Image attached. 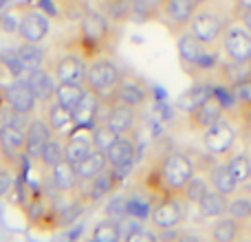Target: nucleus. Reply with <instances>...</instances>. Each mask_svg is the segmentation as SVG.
<instances>
[{"mask_svg": "<svg viewBox=\"0 0 251 242\" xmlns=\"http://www.w3.org/2000/svg\"><path fill=\"white\" fill-rule=\"evenodd\" d=\"M26 82L33 88L35 97H38L40 106H47L49 101L55 97V88H57V79L53 77L51 69L49 66H40V69H33L29 75H26Z\"/></svg>", "mask_w": 251, "mask_h": 242, "instance_id": "obj_20", "label": "nucleus"}, {"mask_svg": "<svg viewBox=\"0 0 251 242\" xmlns=\"http://www.w3.org/2000/svg\"><path fill=\"white\" fill-rule=\"evenodd\" d=\"M196 7H199V0H165L159 22L170 33L181 35L190 26V20L194 16Z\"/></svg>", "mask_w": 251, "mask_h": 242, "instance_id": "obj_12", "label": "nucleus"}, {"mask_svg": "<svg viewBox=\"0 0 251 242\" xmlns=\"http://www.w3.org/2000/svg\"><path fill=\"white\" fill-rule=\"evenodd\" d=\"M104 121L117 134H134L139 121H141V108H134L124 101H108V113H106Z\"/></svg>", "mask_w": 251, "mask_h": 242, "instance_id": "obj_17", "label": "nucleus"}, {"mask_svg": "<svg viewBox=\"0 0 251 242\" xmlns=\"http://www.w3.org/2000/svg\"><path fill=\"white\" fill-rule=\"evenodd\" d=\"M119 77H122V69H119L117 60L110 53H101V55L86 60V71H84L82 84L86 86L88 93L97 95L101 101H108Z\"/></svg>", "mask_w": 251, "mask_h": 242, "instance_id": "obj_5", "label": "nucleus"}, {"mask_svg": "<svg viewBox=\"0 0 251 242\" xmlns=\"http://www.w3.org/2000/svg\"><path fill=\"white\" fill-rule=\"evenodd\" d=\"M236 20H238L240 24H243L245 29L251 33V9H247V11H240L238 16H236Z\"/></svg>", "mask_w": 251, "mask_h": 242, "instance_id": "obj_46", "label": "nucleus"}, {"mask_svg": "<svg viewBox=\"0 0 251 242\" xmlns=\"http://www.w3.org/2000/svg\"><path fill=\"white\" fill-rule=\"evenodd\" d=\"M218 51L221 55H225V60L229 62H249L251 57V33L240 24L238 20H234L225 31H223L221 40H218Z\"/></svg>", "mask_w": 251, "mask_h": 242, "instance_id": "obj_8", "label": "nucleus"}, {"mask_svg": "<svg viewBox=\"0 0 251 242\" xmlns=\"http://www.w3.org/2000/svg\"><path fill=\"white\" fill-rule=\"evenodd\" d=\"M203 147L209 152L212 156H225L231 152L236 143V125L229 119L223 117L221 121H216L214 125H209L207 130H203Z\"/></svg>", "mask_w": 251, "mask_h": 242, "instance_id": "obj_11", "label": "nucleus"}, {"mask_svg": "<svg viewBox=\"0 0 251 242\" xmlns=\"http://www.w3.org/2000/svg\"><path fill=\"white\" fill-rule=\"evenodd\" d=\"M154 196V194H152ZM150 194H141V192H128L124 194V200H126V216L132 218V220L141 222L146 218H150V212H152V205H154L156 198H152Z\"/></svg>", "mask_w": 251, "mask_h": 242, "instance_id": "obj_27", "label": "nucleus"}, {"mask_svg": "<svg viewBox=\"0 0 251 242\" xmlns=\"http://www.w3.org/2000/svg\"><path fill=\"white\" fill-rule=\"evenodd\" d=\"M209 187H212L209 185V178L205 176V174H201V172H194L190 181L185 183V187L181 190V196L187 200V205H199L201 198L207 194Z\"/></svg>", "mask_w": 251, "mask_h": 242, "instance_id": "obj_37", "label": "nucleus"}, {"mask_svg": "<svg viewBox=\"0 0 251 242\" xmlns=\"http://www.w3.org/2000/svg\"><path fill=\"white\" fill-rule=\"evenodd\" d=\"M11 183H13V176H11V168L7 165H0V198L11 190Z\"/></svg>", "mask_w": 251, "mask_h": 242, "instance_id": "obj_44", "label": "nucleus"}, {"mask_svg": "<svg viewBox=\"0 0 251 242\" xmlns=\"http://www.w3.org/2000/svg\"><path fill=\"white\" fill-rule=\"evenodd\" d=\"M16 33L20 38V42L42 44L51 33V20L40 9H26L16 24Z\"/></svg>", "mask_w": 251, "mask_h": 242, "instance_id": "obj_13", "label": "nucleus"}, {"mask_svg": "<svg viewBox=\"0 0 251 242\" xmlns=\"http://www.w3.org/2000/svg\"><path fill=\"white\" fill-rule=\"evenodd\" d=\"M115 24L100 11V9L88 7V11L79 18L77 33H75L73 47L82 53L86 60L101 53H108L115 44Z\"/></svg>", "mask_w": 251, "mask_h": 242, "instance_id": "obj_2", "label": "nucleus"}, {"mask_svg": "<svg viewBox=\"0 0 251 242\" xmlns=\"http://www.w3.org/2000/svg\"><path fill=\"white\" fill-rule=\"evenodd\" d=\"M4 101H7L16 113L26 115V117H33L35 108H38V97H35L33 88L22 77H16L11 84L4 86Z\"/></svg>", "mask_w": 251, "mask_h": 242, "instance_id": "obj_18", "label": "nucleus"}, {"mask_svg": "<svg viewBox=\"0 0 251 242\" xmlns=\"http://www.w3.org/2000/svg\"><path fill=\"white\" fill-rule=\"evenodd\" d=\"M194 163L187 154L174 150L168 152L146 176V190L156 198L165 194H181L185 183L194 174Z\"/></svg>", "mask_w": 251, "mask_h": 242, "instance_id": "obj_1", "label": "nucleus"}, {"mask_svg": "<svg viewBox=\"0 0 251 242\" xmlns=\"http://www.w3.org/2000/svg\"><path fill=\"white\" fill-rule=\"evenodd\" d=\"M115 26L130 20V0H97V7Z\"/></svg>", "mask_w": 251, "mask_h": 242, "instance_id": "obj_36", "label": "nucleus"}, {"mask_svg": "<svg viewBox=\"0 0 251 242\" xmlns=\"http://www.w3.org/2000/svg\"><path fill=\"white\" fill-rule=\"evenodd\" d=\"M249 71H251V57H249Z\"/></svg>", "mask_w": 251, "mask_h": 242, "instance_id": "obj_48", "label": "nucleus"}, {"mask_svg": "<svg viewBox=\"0 0 251 242\" xmlns=\"http://www.w3.org/2000/svg\"><path fill=\"white\" fill-rule=\"evenodd\" d=\"M44 9L55 20L79 22V18L88 11V2L86 0H44Z\"/></svg>", "mask_w": 251, "mask_h": 242, "instance_id": "obj_23", "label": "nucleus"}, {"mask_svg": "<svg viewBox=\"0 0 251 242\" xmlns=\"http://www.w3.org/2000/svg\"><path fill=\"white\" fill-rule=\"evenodd\" d=\"M122 181H124V178L119 176L113 168H106V169H101L100 174H95L91 181L79 183V187H77V192H75V194L79 196V200H82L84 205L100 203V200L108 198L115 190H119Z\"/></svg>", "mask_w": 251, "mask_h": 242, "instance_id": "obj_10", "label": "nucleus"}, {"mask_svg": "<svg viewBox=\"0 0 251 242\" xmlns=\"http://www.w3.org/2000/svg\"><path fill=\"white\" fill-rule=\"evenodd\" d=\"M227 214H229L231 218H236L243 227L249 225L251 222V198L245 192L234 194L229 198V205H227Z\"/></svg>", "mask_w": 251, "mask_h": 242, "instance_id": "obj_38", "label": "nucleus"}, {"mask_svg": "<svg viewBox=\"0 0 251 242\" xmlns=\"http://www.w3.org/2000/svg\"><path fill=\"white\" fill-rule=\"evenodd\" d=\"M117 137H119V134L115 132V130L110 128V125L106 123L104 119L97 121V123L93 125V130H91V143H93V147H95V150H101V152L108 150V147L113 145L115 141H117Z\"/></svg>", "mask_w": 251, "mask_h": 242, "instance_id": "obj_39", "label": "nucleus"}, {"mask_svg": "<svg viewBox=\"0 0 251 242\" xmlns=\"http://www.w3.org/2000/svg\"><path fill=\"white\" fill-rule=\"evenodd\" d=\"M25 134H26V143H25V156L33 163L40 161V154H42V147L47 143V139L51 137V128L47 125V121L42 117H31L29 123L25 128Z\"/></svg>", "mask_w": 251, "mask_h": 242, "instance_id": "obj_19", "label": "nucleus"}, {"mask_svg": "<svg viewBox=\"0 0 251 242\" xmlns=\"http://www.w3.org/2000/svg\"><path fill=\"white\" fill-rule=\"evenodd\" d=\"M25 143H26L25 128L0 125V161H2V165L16 169L20 159L25 156Z\"/></svg>", "mask_w": 251, "mask_h": 242, "instance_id": "obj_14", "label": "nucleus"}, {"mask_svg": "<svg viewBox=\"0 0 251 242\" xmlns=\"http://www.w3.org/2000/svg\"><path fill=\"white\" fill-rule=\"evenodd\" d=\"M238 123L243 125L245 132L251 134V104L249 106H238Z\"/></svg>", "mask_w": 251, "mask_h": 242, "instance_id": "obj_45", "label": "nucleus"}, {"mask_svg": "<svg viewBox=\"0 0 251 242\" xmlns=\"http://www.w3.org/2000/svg\"><path fill=\"white\" fill-rule=\"evenodd\" d=\"M0 62H2V60H0Z\"/></svg>", "mask_w": 251, "mask_h": 242, "instance_id": "obj_50", "label": "nucleus"}, {"mask_svg": "<svg viewBox=\"0 0 251 242\" xmlns=\"http://www.w3.org/2000/svg\"><path fill=\"white\" fill-rule=\"evenodd\" d=\"M0 165H2V161H0Z\"/></svg>", "mask_w": 251, "mask_h": 242, "instance_id": "obj_49", "label": "nucleus"}, {"mask_svg": "<svg viewBox=\"0 0 251 242\" xmlns=\"http://www.w3.org/2000/svg\"><path fill=\"white\" fill-rule=\"evenodd\" d=\"M126 240L128 242H154L156 234L150 229H143V225H137L130 234H126Z\"/></svg>", "mask_w": 251, "mask_h": 242, "instance_id": "obj_43", "label": "nucleus"}, {"mask_svg": "<svg viewBox=\"0 0 251 242\" xmlns=\"http://www.w3.org/2000/svg\"><path fill=\"white\" fill-rule=\"evenodd\" d=\"M13 60H16V66L25 73V77H26L33 69H40V66L47 64V51H44L40 44L20 42V47L13 51Z\"/></svg>", "mask_w": 251, "mask_h": 242, "instance_id": "obj_22", "label": "nucleus"}, {"mask_svg": "<svg viewBox=\"0 0 251 242\" xmlns=\"http://www.w3.org/2000/svg\"><path fill=\"white\" fill-rule=\"evenodd\" d=\"M137 139L134 134H119L117 141L106 150V161H108V168H113L119 176H126L128 169L132 168L134 159H137Z\"/></svg>", "mask_w": 251, "mask_h": 242, "instance_id": "obj_16", "label": "nucleus"}, {"mask_svg": "<svg viewBox=\"0 0 251 242\" xmlns=\"http://www.w3.org/2000/svg\"><path fill=\"white\" fill-rule=\"evenodd\" d=\"M247 75H251L249 62H229V60H227L225 64H223V62H218L216 71H214V77H216L218 84H223L225 88L234 86L236 82H240V79L247 77Z\"/></svg>", "mask_w": 251, "mask_h": 242, "instance_id": "obj_32", "label": "nucleus"}, {"mask_svg": "<svg viewBox=\"0 0 251 242\" xmlns=\"http://www.w3.org/2000/svg\"><path fill=\"white\" fill-rule=\"evenodd\" d=\"M209 236L216 242H236L243 238V225L229 214H225V216L216 218V222L209 229Z\"/></svg>", "mask_w": 251, "mask_h": 242, "instance_id": "obj_33", "label": "nucleus"}, {"mask_svg": "<svg viewBox=\"0 0 251 242\" xmlns=\"http://www.w3.org/2000/svg\"><path fill=\"white\" fill-rule=\"evenodd\" d=\"M225 163H227V168H229L231 176L238 183V187L243 185V183L251 181V156L249 154H234V156H229Z\"/></svg>", "mask_w": 251, "mask_h": 242, "instance_id": "obj_40", "label": "nucleus"}, {"mask_svg": "<svg viewBox=\"0 0 251 242\" xmlns=\"http://www.w3.org/2000/svg\"><path fill=\"white\" fill-rule=\"evenodd\" d=\"M108 101H124L130 104L134 108H146V104L150 101V86L143 77H139L137 73H130V71H122V77H119L117 86H115L113 95ZM106 101V104H108Z\"/></svg>", "mask_w": 251, "mask_h": 242, "instance_id": "obj_9", "label": "nucleus"}, {"mask_svg": "<svg viewBox=\"0 0 251 242\" xmlns=\"http://www.w3.org/2000/svg\"><path fill=\"white\" fill-rule=\"evenodd\" d=\"M234 20H236L234 2L229 4V0H205V2H201L196 7L187 31H192L205 44H214L216 47L223 31Z\"/></svg>", "mask_w": 251, "mask_h": 242, "instance_id": "obj_3", "label": "nucleus"}, {"mask_svg": "<svg viewBox=\"0 0 251 242\" xmlns=\"http://www.w3.org/2000/svg\"><path fill=\"white\" fill-rule=\"evenodd\" d=\"M62 159H64V134H51L42 147V154H40L38 165L49 172V169H51L53 165L60 163Z\"/></svg>", "mask_w": 251, "mask_h": 242, "instance_id": "obj_35", "label": "nucleus"}, {"mask_svg": "<svg viewBox=\"0 0 251 242\" xmlns=\"http://www.w3.org/2000/svg\"><path fill=\"white\" fill-rule=\"evenodd\" d=\"M51 174V183H53V190L60 192V194H75L79 187V178L77 172H75V165L69 163L66 159H62L57 165H53L49 169Z\"/></svg>", "mask_w": 251, "mask_h": 242, "instance_id": "obj_24", "label": "nucleus"}, {"mask_svg": "<svg viewBox=\"0 0 251 242\" xmlns=\"http://www.w3.org/2000/svg\"><path fill=\"white\" fill-rule=\"evenodd\" d=\"M100 106L101 99L93 93H86L84 99L73 108V128L71 130H93V125L100 119Z\"/></svg>", "mask_w": 251, "mask_h": 242, "instance_id": "obj_21", "label": "nucleus"}, {"mask_svg": "<svg viewBox=\"0 0 251 242\" xmlns=\"http://www.w3.org/2000/svg\"><path fill=\"white\" fill-rule=\"evenodd\" d=\"M86 86L82 82H57V88H55V97L53 99L60 101L62 106H66L69 110H73L79 101L84 99L86 95Z\"/></svg>", "mask_w": 251, "mask_h": 242, "instance_id": "obj_34", "label": "nucleus"}, {"mask_svg": "<svg viewBox=\"0 0 251 242\" xmlns=\"http://www.w3.org/2000/svg\"><path fill=\"white\" fill-rule=\"evenodd\" d=\"M163 4L165 0H130V20L139 22V24L159 20Z\"/></svg>", "mask_w": 251, "mask_h": 242, "instance_id": "obj_30", "label": "nucleus"}, {"mask_svg": "<svg viewBox=\"0 0 251 242\" xmlns=\"http://www.w3.org/2000/svg\"><path fill=\"white\" fill-rule=\"evenodd\" d=\"M91 238L95 242H117L122 240V227H119V222L115 220H101L95 225V229H93Z\"/></svg>", "mask_w": 251, "mask_h": 242, "instance_id": "obj_41", "label": "nucleus"}, {"mask_svg": "<svg viewBox=\"0 0 251 242\" xmlns=\"http://www.w3.org/2000/svg\"><path fill=\"white\" fill-rule=\"evenodd\" d=\"M42 108H44L42 119L47 121V125L51 128L53 134H64L73 128V110H69L66 106H62L60 101L51 99L47 106H42Z\"/></svg>", "mask_w": 251, "mask_h": 242, "instance_id": "obj_25", "label": "nucleus"}, {"mask_svg": "<svg viewBox=\"0 0 251 242\" xmlns=\"http://www.w3.org/2000/svg\"><path fill=\"white\" fill-rule=\"evenodd\" d=\"M229 110V101H227V95L223 93V88L216 86V91L203 101L196 108H192L187 113V128L192 132H203L209 125H214L216 121H221Z\"/></svg>", "mask_w": 251, "mask_h": 242, "instance_id": "obj_7", "label": "nucleus"}, {"mask_svg": "<svg viewBox=\"0 0 251 242\" xmlns=\"http://www.w3.org/2000/svg\"><path fill=\"white\" fill-rule=\"evenodd\" d=\"M106 168H108V161H106V152L95 150V147H93V150L88 152V154L84 156V159L79 161L77 165H75V172H77L79 183H86V181H91L95 174H100L101 169H106Z\"/></svg>", "mask_w": 251, "mask_h": 242, "instance_id": "obj_31", "label": "nucleus"}, {"mask_svg": "<svg viewBox=\"0 0 251 242\" xmlns=\"http://www.w3.org/2000/svg\"><path fill=\"white\" fill-rule=\"evenodd\" d=\"M207 178H209V185H212L216 192H221L223 196H227V198H231L234 194H238V183H236V178L231 176L227 163L212 165L209 172H207Z\"/></svg>", "mask_w": 251, "mask_h": 242, "instance_id": "obj_28", "label": "nucleus"}, {"mask_svg": "<svg viewBox=\"0 0 251 242\" xmlns=\"http://www.w3.org/2000/svg\"><path fill=\"white\" fill-rule=\"evenodd\" d=\"M214 91H216V86H214L212 82H201L199 79L194 86L187 88V91L176 99V108L183 110V113H190L192 108H196L199 104H203Z\"/></svg>", "mask_w": 251, "mask_h": 242, "instance_id": "obj_29", "label": "nucleus"}, {"mask_svg": "<svg viewBox=\"0 0 251 242\" xmlns=\"http://www.w3.org/2000/svg\"><path fill=\"white\" fill-rule=\"evenodd\" d=\"M187 216V200L181 194H165L159 196L152 205L150 212V227L154 231H170L176 229L178 225H183Z\"/></svg>", "mask_w": 251, "mask_h": 242, "instance_id": "obj_6", "label": "nucleus"}, {"mask_svg": "<svg viewBox=\"0 0 251 242\" xmlns=\"http://www.w3.org/2000/svg\"><path fill=\"white\" fill-rule=\"evenodd\" d=\"M49 69H51L53 77H55L57 82H82L84 71H86V57L71 44L69 51L57 55Z\"/></svg>", "mask_w": 251, "mask_h": 242, "instance_id": "obj_15", "label": "nucleus"}, {"mask_svg": "<svg viewBox=\"0 0 251 242\" xmlns=\"http://www.w3.org/2000/svg\"><path fill=\"white\" fill-rule=\"evenodd\" d=\"M229 99H234L236 106H249L251 104V75L243 77L240 82H236L234 86L227 88Z\"/></svg>", "mask_w": 251, "mask_h": 242, "instance_id": "obj_42", "label": "nucleus"}, {"mask_svg": "<svg viewBox=\"0 0 251 242\" xmlns=\"http://www.w3.org/2000/svg\"><path fill=\"white\" fill-rule=\"evenodd\" d=\"M227 205H229V198L223 196L221 192H216L214 187H209L207 194L201 198V203L196 205V207H199L201 218H205V220H216V218L227 214Z\"/></svg>", "mask_w": 251, "mask_h": 242, "instance_id": "obj_26", "label": "nucleus"}, {"mask_svg": "<svg viewBox=\"0 0 251 242\" xmlns=\"http://www.w3.org/2000/svg\"><path fill=\"white\" fill-rule=\"evenodd\" d=\"M247 9H251V0H234V11H236V16H238L240 11H247Z\"/></svg>", "mask_w": 251, "mask_h": 242, "instance_id": "obj_47", "label": "nucleus"}, {"mask_svg": "<svg viewBox=\"0 0 251 242\" xmlns=\"http://www.w3.org/2000/svg\"><path fill=\"white\" fill-rule=\"evenodd\" d=\"M176 53H178V62H181L183 71L194 82L214 75V71L218 66V51L214 48V44H205L192 31H183L178 35Z\"/></svg>", "mask_w": 251, "mask_h": 242, "instance_id": "obj_4", "label": "nucleus"}]
</instances>
